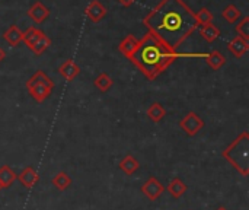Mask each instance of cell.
Here are the masks:
<instances>
[{
    "label": "cell",
    "mask_w": 249,
    "mask_h": 210,
    "mask_svg": "<svg viewBox=\"0 0 249 210\" xmlns=\"http://www.w3.org/2000/svg\"><path fill=\"white\" fill-rule=\"evenodd\" d=\"M143 23L160 41L177 50L197 28L194 12L182 0H162Z\"/></svg>",
    "instance_id": "cell-1"
},
{
    "label": "cell",
    "mask_w": 249,
    "mask_h": 210,
    "mask_svg": "<svg viewBox=\"0 0 249 210\" xmlns=\"http://www.w3.org/2000/svg\"><path fill=\"white\" fill-rule=\"evenodd\" d=\"M181 54L160 41L152 32H147L139 39V47L128 58L147 79L155 80L160 76Z\"/></svg>",
    "instance_id": "cell-2"
},
{
    "label": "cell",
    "mask_w": 249,
    "mask_h": 210,
    "mask_svg": "<svg viewBox=\"0 0 249 210\" xmlns=\"http://www.w3.org/2000/svg\"><path fill=\"white\" fill-rule=\"evenodd\" d=\"M222 156L244 177L249 175V133L242 132L223 152Z\"/></svg>",
    "instance_id": "cell-3"
},
{
    "label": "cell",
    "mask_w": 249,
    "mask_h": 210,
    "mask_svg": "<svg viewBox=\"0 0 249 210\" xmlns=\"http://www.w3.org/2000/svg\"><path fill=\"white\" fill-rule=\"evenodd\" d=\"M26 89L31 94V96L38 104H41L51 95V92L54 89V82L42 70H38L28 79Z\"/></svg>",
    "instance_id": "cell-4"
},
{
    "label": "cell",
    "mask_w": 249,
    "mask_h": 210,
    "mask_svg": "<svg viewBox=\"0 0 249 210\" xmlns=\"http://www.w3.org/2000/svg\"><path fill=\"white\" fill-rule=\"evenodd\" d=\"M179 127L188 134V136H196L203 127H204V121L201 120V117L196 113H188L181 121H179Z\"/></svg>",
    "instance_id": "cell-5"
},
{
    "label": "cell",
    "mask_w": 249,
    "mask_h": 210,
    "mask_svg": "<svg viewBox=\"0 0 249 210\" xmlns=\"http://www.w3.org/2000/svg\"><path fill=\"white\" fill-rule=\"evenodd\" d=\"M165 191V187L162 186V183L159 180H156L155 177H150L143 186H142V193L150 200V202H155L158 200Z\"/></svg>",
    "instance_id": "cell-6"
},
{
    "label": "cell",
    "mask_w": 249,
    "mask_h": 210,
    "mask_svg": "<svg viewBox=\"0 0 249 210\" xmlns=\"http://www.w3.org/2000/svg\"><path fill=\"white\" fill-rule=\"evenodd\" d=\"M85 15L93 22V23H98L99 20H102L107 15V7L99 1V0H92L86 9H85Z\"/></svg>",
    "instance_id": "cell-7"
},
{
    "label": "cell",
    "mask_w": 249,
    "mask_h": 210,
    "mask_svg": "<svg viewBox=\"0 0 249 210\" xmlns=\"http://www.w3.org/2000/svg\"><path fill=\"white\" fill-rule=\"evenodd\" d=\"M50 15L48 7L42 1H35L29 9H28V16L35 22V23H42Z\"/></svg>",
    "instance_id": "cell-8"
},
{
    "label": "cell",
    "mask_w": 249,
    "mask_h": 210,
    "mask_svg": "<svg viewBox=\"0 0 249 210\" xmlns=\"http://www.w3.org/2000/svg\"><path fill=\"white\" fill-rule=\"evenodd\" d=\"M80 67L73 61V60H66L60 67H58V73L63 79H66L67 82H71L74 80L79 75H80Z\"/></svg>",
    "instance_id": "cell-9"
},
{
    "label": "cell",
    "mask_w": 249,
    "mask_h": 210,
    "mask_svg": "<svg viewBox=\"0 0 249 210\" xmlns=\"http://www.w3.org/2000/svg\"><path fill=\"white\" fill-rule=\"evenodd\" d=\"M228 48H229V51H231L236 58H241V57L245 56V53L249 50V41L244 39V38L239 37V35H236V37H233V38L229 41Z\"/></svg>",
    "instance_id": "cell-10"
},
{
    "label": "cell",
    "mask_w": 249,
    "mask_h": 210,
    "mask_svg": "<svg viewBox=\"0 0 249 210\" xmlns=\"http://www.w3.org/2000/svg\"><path fill=\"white\" fill-rule=\"evenodd\" d=\"M137 47H139V39H137L136 37H133V35H127V37L120 42L118 50H120V53H121L124 57L130 58V57L133 56V53L137 50Z\"/></svg>",
    "instance_id": "cell-11"
},
{
    "label": "cell",
    "mask_w": 249,
    "mask_h": 210,
    "mask_svg": "<svg viewBox=\"0 0 249 210\" xmlns=\"http://www.w3.org/2000/svg\"><path fill=\"white\" fill-rule=\"evenodd\" d=\"M38 174L35 172V170L32 167H26L22 170V172L18 175V180L23 184V187L26 189H32L36 183H38Z\"/></svg>",
    "instance_id": "cell-12"
},
{
    "label": "cell",
    "mask_w": 249,
    "mask_h": 210,
    "mask_svg": "<svg viewBox=\"0 0 249 210\" xmlns=\"http://www.w3.org/2000/svg\"><path fill=\"white\" fill-rule=\"evenodd\" d=\"M22 35L23 32L16 26V25H10L4 32H3V39L6 42H9L12 47H18L22 42Z\"/></svg>",
    "instance_id": "cell-13"
},
{
    "label": "cell",
    "mask_w": 249,
    "mask_h": 210,
    "mask_svg": "<svg viewBox=\"0 0 249 210\" xmlns=\"http://www.w3.org/2000/svg\"><path fill=\"white\" fill-rule=\"evenodd\" d=\"M118 167H120V170H121L123 172H125L127 175H133L134 172L139 171L140 164H139V161H137L133 155H127V156H124V158L120 161Z\"/></svg>",
    "instance_id": "cell-14"
},
{
    "label": "cell",
    "mask_w": 249,
    "mask_h": 210,
    "mask_svg": "<svg viewBox=\"0 0 249 210\" xmlns=\"http://www.w3.org/2000/svg\"><path fill=\"white\" fill-rule=\"evenodd\" d=\"M42 35H44V32H42L41 29H38L36 26H29V28L23 32V35H22V42H25V45H26L28 48H32V47L35 45V42H36Z\"/></svg>",
    "instance_id": "cell-15"
},
{
    "label": "cell",
    "mask_w": 249,
    "mask_h": 210,
    "mask_svg": "<svg viewBox=\"0 0 249 210\" xmlns=\"http://www.w3.org/2000/svg\"><path fill=\"white\" fill-rule=\"evenodd\" d=\"M204 57H206L207 64H209L213 70H219V69H222V67L225 66V63H226V57H225L220 51H217V50L210 51V53H209V54H206Z\"/></svg>",
    "instance_id": "cell-16"
},
{
    "label": "cell",
    "mask_w": 249,
    "mask_h": 210,
    "mask_svg": "<svg viewBox=\"0 0 249 210\" xmlns=\"http://www.w3.org/2000/svg\"><path fill=\"white\" fill-rule=\"evenodd\" d=\"M200 29V35L207 41V42H213L220 37V29L214 25V23H207V25H201L198 26Z\"/></svg>",
    "instance_id": "cell-17"
},
{
    "label": "cell",
    "mask_w": 249,
    "mask_h": 210,
    "mask_svg": "<svg viewBox=\"0 0 249 210\" xmlns=\"http://www.w3.org/2000/svg\"><path fill=\"white\" fill-rule=\"evenodd\" d=\"M168 193H169L172 197L179 199V197H182V196L187 193V184H185L181 178L175 177V178H172V181H171L169 186H168Z\"/></svg>",
    "instance_id": "cell-18"
},
{
    "label": "cell",
    "mask_w": 249,
    "mask_h": 210,
    "mask_svg": "<svg viewBox=\"0 0 249 210\" xmlns=\"http://www.w3.org/2000/svg\"><path fill=\"white\" fill-rule=\"evenodd\" d=\"M18 178L16 172L9 167V165H3L0 167V184L3 189H7L13 184V181Z\"/></svg>",
    "instance_id": "cell-19"
},
{
    "label": "cell",
    "mask_w": 249,
    "mask_h": 210,
    "mask_svg": "<svg viewBox=\"0 0 249 210\" xmlns=\"http://www.w3.org/2000/svg\"><path fill=\"white\" fill-rule=\"evenodd\" d=\"M146 115H147L153 123H159V121H162V120H163V117L166 115V110L162 107V104H159V102H153V104L147 108Z\"/></svg>",
    "instance_id": "cell-20"
},
{
    "label": "cell",
    "mask_w": 249,
    "mask_h": 210,
    "mask_svg": "<svg viewBox=\"0 0 249 210\" xmlns=\"http://www.w3.org/2000/svg\"><path fill=\"white\" fill-rule=\"evenodd\" d=\"M93 85H95V88H96L98 91H101V92H108V91L112 88L114 80H112V77L108 76L107 73H101V75L93 80Z\"/></svg>",
    "instance_id": "cell-21"
},
{
    "label": "cell",
    "mask_w": 249,
    "mask_h": 210,
    "mask_svg": "<svg viewBox=\"0 0 249 210\" xmlns=\"http://www.w3.org/2000/svg\"><path fill=\"white\" fill-rule=\"evenodd\" d=\"M222 16H223V19H226V22L235 23V22H238V19L242 16V12H241V9H238L235 4H229L228 7L223 9Z\"/></svg>",
    "instance_id": "cell-22"
},
{
    "label": "cell",
    "mask_w": 249,
    "mask_h": 210,
    "mask_svg": "<svg viewBox=\"0 0 249 210\" xmlns=\"http://www.w3.org/2000/svg\"><path fill=\"white\" fill-rule=\"evenodd\" d=\"M53 186L57 189V190H60V191H64V190H67L70 186H71V178L66 174V172H58L54 178H53Z\"/></svg>",
    "instance_id": "cell-23"
},
{
    "label": "cell",
    "mask_w": 249,
    "mask_h": 210,
    "mask_svg": "<svg viewBox=\"0 0 249 210\" xmlns=\"http://www.w3.org/2000/svg\"><path fill=\"white\" fill-rule=\"evenodd\" d=\"M194 16H196V19H197L198 26H201V25H207V23H213V15H212V12H210L207 7L200 9L198 12H196V13H194Z\"/></svg>",
    "instance_id": "cell-24"
},
{
    "label": "cell",
    "mask_w": 249,
    "mask_h": 210,
    "mask_svg": "<svg viewBox=\"0 0 249 210\" xmlns=\"http://www.w3.org/2000/svg\"><path fill=\"white\" fill-rule=\"evenodd\" d=\"M50 45H51V39L44 34V35H42V37L35 42V45H34L31 50H32L36 56H41L42 53H45V50H47Z\"/></svg>",
    "instance_id": "cell-25"
},
{
    "label": "cell",
    "mask_w": 249,
    "mask_h": 210,
    "mask_svg": "<svg viewBox=\"0 0 249 210\" xmlns=\"http://www.w3.org/2000/svg\"><path fill=\"white\" fill-rule=\"evenodd\" d=\"M236 32H238L239 37H242L244 39L249 41V16L242 18V20L238 22V25H236Z\"/></svg>",
    "instance_id": "cell-26"
},
{
    "label": "cell",
    "mask_w": 249,
    "mask_h": 210,
    "mask_svg": "<svg viewBox=\"0 0 249 210\" xmlns=\"http://www.w3.org/2000/svg\"><path fill=\"white\" fill-rule=\"evenodd\" d=\"M134 1H136V0H118V3H120L121 6H124V7H130Z\"/></svg>",
    "instance_id": "cell-27"
},
{
    "label": "cell",
    "mask_w": 249,
    "mask_h": 210,
    "mask_svg": "<svg viewBox=\"0 0 249 210\" xmlns=\"http://www.w3.org/2000/svg\"><path fill=\"white\" fill-rule=\"evenodd\" d=\"M4 58H6V53H4V51L1 50V47H0V63H1Z\"/></svg>",
    "instance_id": "cell-28"
},
{
    "label": "cell",
    "mask_w": 249,
    "mask_h": 210,
    "mask_svg": "<svg viewBox=\"0 0 249 210\" xmlns=\"http://www.w3.org/2000/svg\"><path fill=\"white\" fill-rule=\"evenodd\" d=\"M217 210H226V208H219Z\"/></svg>",
    "instance_id": "cell-29"
},
{
    "label": "cell",
    "mask_w": 249,
    "mask_h": 210,
    "mask_svg": "<svg viewBox=\"0 0 249 210\" xmlns=\"http://www.w3.org/2000/svg\"><path fill=\"white\" fill-rule=\"evenodd\" d=\"M1 189H3V187H1V184H0V190H1Z\"/></svg>",
    "instance_id": "cell-30"
}]
</instances>
